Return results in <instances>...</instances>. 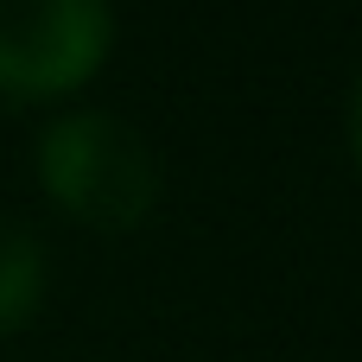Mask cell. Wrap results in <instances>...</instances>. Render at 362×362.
I'll return each mask as SVG.
<instances>
[{"label":"cell","mask_w":362,"mask_h":362,"mask_svg":"<svg viewBox=\"0 0 362 362\" xmlns=\"http://www.w3.org/2000/svg\"><path fill=\"white\" fill-rule=\"evenodd\" d=\"M45 299V248L25 223L0 216V337L19 331Z\"/></svg>","instance_id":"cell-3"},{"label":"cell","mask_w":362,"mask_h":362,"mask_svg":"<svg viewBox=\"0 0 362 362\" xmlns=\"http://www.w3.org/2000/svg\"><path fill=\"white\" fill-rule=\"evenodd\" d=\"M108 0H0V95L51 102L89 83L108 57Z\"/></svg>","instance_id":"cell-2"},{"label":"cell","mask_w":362,"mask_h":362,"mask_svg":"<svg viewBox=\"0 0 362 362\" xmlns=\"http://www.w3.org/2000/svg\"><path fill=\"white\" fill-rule=\"evenodd\" d=\"M38 178L51 204L89 229H134L159 204V159L146 134L108 108L57 115L38 134Z\"/></svg>","instance_id":"cell-1"},{"label":"cell","mask_w":362,"mask_h":362,"mask_svg":"<svg viewBox=\"0 0 362 362\" xmlns=\"http://www.w3.org/2000/svg\"><path fill=\"white\" fill-rule=\"evenodd\" d=\"M350 140H356V159H362V76L350 89Z\"/></svg>","instance_id":"cell-4"}]
</instances>
